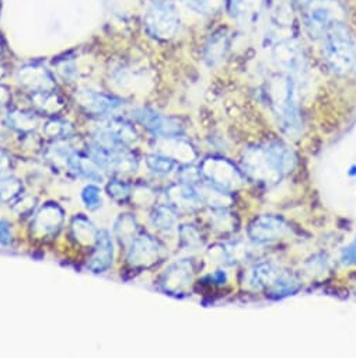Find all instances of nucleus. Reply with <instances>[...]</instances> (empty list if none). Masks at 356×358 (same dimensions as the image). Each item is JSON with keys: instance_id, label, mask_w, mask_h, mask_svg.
Returning a JSON list of instances; mask_svg holds the SVG:
<instances>
[{"instance_id": "21", "label": "nucleus", "mask_w": 356, "mask_h": 358, "mask_svg": "<svg viewBox=\"0 0 356 358\" xmlns=\"http://www.w3.org/2000/svg\"><path fill=\"white\" fill-rule=\"evenodd\" d=\"M197 192L200 194V199L204 204L212 207V210L219 208H228L233 204V196L232 192H228L225 189H221L209 182H201L198 183Z\"/></svg>"}, {"instance_id": "34", "label": "nucleus", "mask_w": 356, "mask_h": 358, "mask_svg": "<svg viewBox=\"0 0 356 358\" xmlns=\"http://www.w3.org/2000/svg\"><path fill=\"white\" fill-rule=\"evenodd\" d=\"M107 193L115 201H125L131 196V186L122 180H111L107 185Z\"/></svg>"}, {"instance_id": "22", "label": "nucleus", "mask_w": 356, "mask_h": 358, "mask_svg": "<svg viewBox=\"0 0 356 358\" xmlns=\"http://www.w3.org/2000/svg\"><path fill=\"white\" fill-rule=\"evenodd\" d=\"M107 131H110L112 134V136L122 145V146H128L131 143H133L138 139V134L133 128V125L131 122H126L121 118H112L105 121L104 124H101Z\"/></svg>"}, {"instance_id": "8", "label": "nucleus", "mask_w": 356, "mask_h": 358, "mask_svg": "<svg viewBox=\"0 0 356 358\" xmlns=\"http://www.w3.org/2000/svg\"><path fill=\"white\" fill-rule=\"evenodd\" d=\"M249 238L254 243H272L290 234V225L278 215H260L249 225Z\"/></svg>"}, {"instance_id": "15", "label": "nucleus", "mask_w": 356, "mask_h": 358, "mask_svg": "<svg viewBox=\"0 0 356 358\" xmlns=\"http://www.w3.org/2000/svg\"><path fill=\"white\" fill-rule=\"evenodd\" d=\"M167 200L178 213H194L202 204L197 187L181 182L167 190Z\"/></svg>"}, {"instance_id": "11", "label": "nucleus", "mask_w": 356, "mask_h": 358, "mask_svg": "<svg viewBox=\"0 0 356 358\" xmlns=\"http://www.w3.org/2000/svg\"><path fill=\"white\" fill-rule=\"evenodd\" d=\"M274 62L286 72H299L304 66V52L300 44L292 38H282L272 45Z\"/></svg>"}, {"instance_id": "13", "label": "nucleus", "mask_w": 356, "mask_h": 358, "mask_svg": "<svg viewBox=\"0 0 356 358\" xmlns=\"http://www.w3.org/2000/svg\"><path fill=\"white\" fill-rule=\"evenodd\" d=\"M76 101L86 113L93 115H105L122 106V101L119 99L93 90L77 92Z\"/></svg>"}, {"instance_id": "37", "label": "nucleus", "mask_w": 356, "mask_h": 358, "mask_svg": "<svg viewBox=\"0 0 356 358\" xmlns=\"http://www.w3.org/2000/svg\"><path fill=\"white\" fill-rule=\"evenodd\" d=\"M8 167H9V159L2 150H0V171H3Z\"/></svg>"}, {"instance_id": "28", "label": "nucleus", "mask_w": 356, "mask_h": 358, "mask_svg": "<svg viewBox=\"0 0 356 358\" xmlns=\"http://www.w3.org/2000/svg\"><path fill=\"white\" fill-rule=\"evenodd\" d=\"M180 2L200 16H212L221 9L223 0H180Z\"/></svg>"}, {"instance_id": "18", "label": "nucleus", "mask_w": 356, "mask_h": 358, "mask_svg": "<svg viewBox=\"0 0 356 358\" xmlns=\"http://www.w3.org/2000/svg\"><path fill=\"white\" fill-rule=\"evenodd\" d=\"M19 82L33 90L37 92H51L55 86V82L51 73L45 68L40 66H24L19 72Z\"/></svg>"}, {"instance_id": "1", "label": "nucleus", "mask_w": 356, "mask_h": 358, "mask_svg": "<svg viewBox=\"0 0 356 358\" xmlns=\"http://www.w3.org/2000/svg\"><path fill=\"white\" fill-rule=\"evenodd\" d=\"M296 164L295 152L282 142H267L250 146L243 152V171L257 183L276 185L293 170Z\"/></svg>"}, {"instance_id": "16", "label": "nucleus", "mask_w": 356, "mask_h": 358, "mask_svg": "<svg viewBox=\"0 0 356 358\" xmlns=\"http://www.w3.org/2000/svg\"><path fill=\"white\" fill-rule=\"evenodd\" d=\"M64 222V211L57 204H45L36 214L31 222V232L36 236H48L55 234Z\"/></svg>"}, {"instance_id": "31", "label": "nucleus", "mask_w": 356, "mask_h": 358, "mask_svg": "<svg viewBox=\"0 0 356 358\" xmlns=\"http://www.w3.org/2000/svg\"><path fill=\"white\" fill-rule=\"evenodd\" d=\"M82 200H83V203H84L87 210H90V211L98 210L101 207V204H103L100 187L96 186V185H87L82 190Z\"/></svg>"}, {"instance_id": "2", "label": "nucleus", "mask_w": 356, "mask_h": 358, "mask_svg": "<svg viewBox=\"0 0 356 358\" xmlns=\"http://www.w3.org/2000/svg\"><path fill=\"white\" fill-rule=\"evenodd\" d=\"M322 52L327 65L336 75H348L356 65V45L342 20L335 22L324 36Z\"/></svg>"}, {"instance_id": "20", "label": "nucleus", "mask_w": 356, "mask_h": 358, "mask_svg": "<svg viewBox=\"0 0 356 358\" xmlns=\"http://www.w3.org/2000/svg\"><path fill=\"white\" fill-rule=\"evenodd\" d=\"M68 167L77 176L84 177L91 182H103L104 178V169L91 156H84L73 152V155L68 160Z\"/></svg>"}, {"instance_id": "30", "label": "nucleus", "mask_w": 356, "mask_h": 358, "mask_svg": "<svg viewBox=\"0 0 356 358\" xmlns=\"http://www.w3.org/2000/svg\"><path fill=\"white\" fill-rule=\"evenodd\" d=\"M180 242L183 248L188 250H195L202 246V236L200 231L193 225H183L180 228Z\"/></svg>"}, {"instance_id": "17", "label": "nucleus", "mask_w": 356, "mask_h": 358, "mask_svg": "<svg viewBox=\"0 0 356 358\" xmlns=\"http://www.w3.org/2000/svg\"><path fill=\"white\" fill-rule=\"evenodd\" d=\"M114 259V243L108 231H98L93 255L87 263V268L96 274L107 271Z\"/></svg>"}, {"instance_id": "27", "label": "nucleus", "mask_w": 356, "mask_h": 358, "mask_svg": "<svg viewBox=\"0 0 356 358\" xmlns=\"http://www.w3.org/2000/svg\"><path fill=\"white\" fill-rule=\"evenodd\" d=\"M115 234L117 236L124 242H131L135 236H136V231H138V225H136V221L132 215L129 214H124L121 215L117 222H115Z\"/></svg>"}, {"instance_id": "32", "label": "nucleus", "mask_w": 356, "mask_h": 358, "mask_svg": "<svg viewBox=\"0 0 356 358\" xmlns=\"http://www.w3.org/2000/svg\"><path fill=\"white\" fill-rule=\"evenodd\" d=\"M44 132L51 138H69V135L73 132V128L65 121L54 120L44 127Z\"/></svg>"}, {"instance_id": "19", "label": "nucleus", "mask_w": 356, "mask_h": 358, "mask_svg": "<svg viewBox=\"0 0 356 358\" xmlns=\"http://www.w3.org/2000/svg\"><path fill=\"white\" fill-rule=\"evenodd\" d=\"M226 10L237 22H253L258 19L267 0H226Z\"/></svg>"}, {"instance_id": "38", "label": "nucleus", "mask_w": 356, "mask_h": 358, "mask_svg": "<svg viewBox=\"0 0 356 358\" xmlns=\"http://www.w3.org/2000/svg\"><path fill=\"white\" fill-rule=\"evenodd\" d=\"M307 2H309V0H295V3H296V5H299L300 8H302L303 5H306Z\"/></svg>"}, {"instance_id": "7", "label": "nucleus", "mask_w": 356, "mask_h": 358, "mask_svg": "<svg viewBox=\"0 0 356 358\" xmlns=\"http://www.w3.org/2000/svg\"><path fill=\"white\" fill-rule=\"evenodd\" d=\"M200 169L207 182L228 192H235L243 185L240 170L228 159L208 157L202 162Z\"/></svg>"}, {"instance_id": "9", "label": "nucleus", "mask_w": 356, "mask_h": 358, "mask_svg": "<svg viewBox=\"0 0 356 358\" xmlns=\"http://www.w3.org/2000/svg\"><path fill=\"white\" fill-rule=\"evenodd\" d=\"M133 117L154 136L172 138L184 134L183 124L177 118L163 115L150 108H138L133 111Z\"/></svg>"}, {"instance_id": "24", "label": "nucleus", "mask_w": 356, "mask_h": 358, "mask_svg": "<svg viewBox=\"0 0 356 358\" xmlns=\"http://www.w3.org/2000/svg\"><path fill=\"white\" fill-rule=\"evenodd\" d=\"M178 221V211L170 204L157 206L150 217L151 225L158 231H171Z\"/></svg>"}, {"instance_id": "5", "label": "nucleus", "mask_w": 356, "mask_h": 358, "mask_svg": "<svg viewBox=\"0 0 356 358\" xmlns=\"http://www.w3.org/2000/svg\"><path fill=\"white\" fill-rule=\"evenodd\" d=\"M339 6L335 0H309L302 6V24L311 41H321L328 29L338 20Z\"/></svg>"}, {"instance_id": "10", "label": "nucleus", "mask_w": 356, "mask_h": 358, "mask_svg": "<svg viewBox=\"0 0 356 358\" xmlns=\"http://www.w3.org/2000/svg\"><path fill=\"white\" fill-rule=\"evenodd\" d=\"M161 257V246L158 242L147 235L142 234L131 241L128 249V262L136 267H150Z\"/></svg>"}, {"instance_id": "6", "label": "nucleus", "mask_w": 356, "mask_h": 358, "mask_svg": "<svg viewBox=\"0 0 356 358\" xmlns=\"http://www.w3.org/2000/svg\"><path fill=\"white\" fill-rule=\"evenodd\" d=\"M143 24L153 38L170 40L180 27V15L170 0H156L146 9Z\"/></svg>"}, {"instance_id": "14", "label": "nucleus", "mask_w": 356, "mask_h": 358, "mask_svg": "<svg viewBox=\"0 0 356 358\" xmlns=\"http://www.w3.org/2000/svg\"><path fill=\"white\" fill-rule=\"evenodd\" d=\"M232 41H233V36L229 29H221L216 33H214L204 47V51H202L204 62L209 68L218 66L228 57L232 48Z\"/></svg>"}, {"instance_id": "29", "label": "nucleus", "mask_w": 356, "mask_h": 358, "mask_svg": "<svg viewBox=\"0 0 356 358\" xmlns=\"http://www.w3.org/2000/svg\"><path fill=\"white\" fill-rule=\"evenodd\" d=\"M23 190V185L15 177H3L0 178V201L9 203L20 196Z\"/></svg>"}, {"instance_id": "25", "label": "nucleus", "mask_w": 356, "mask_h": 358, "mask_svg": "<svg viewBox=\"0 0 356 358\" xmlns=\"http://www.w3.org/2000/svg\"><path fill=\"white\" fill-rule=\"evenodd\" d=\"M146 164L147 167L156 173V174H170L175 170L177 167V160H174L172 157L164 155V153H151L146 156Z\"/></svg>"}, {"instance_id": "23", "label": "nucleus", "mask_w": 356, "mask_h": 358, "mask_svg": "<svg viewBox=\"0 0 356 358\" xmlns=\"http://www.w3.org/2000/svg\"><path fill=\"white\" fill-rule=\"evenodd\" d=\"M71 229H72L73 238L79 243L91 245V243H96V241H97V236H98L97 228L89 218H86L83 215H77L76 218H73Z\"/></svg>"}, {"instance_id": "12", "label": "nucleus", "mask_w": 356, "mask_h": 358, "mask_svg": "<svg viewBox=\"0 0 356 358\" xmlns=\"http://www.w3.org/2000/svg\"><path fill=\"white\" fill-rule=\"evenodd\" d=\"M194 277V266L188 259L171 264L161 277V287L165 292L180 295L187 291Z\"/></svg>"}, {"instance_id": "39", "label": "nucleus", "mask_w": 356, "mask_h": 358, "mask_svg": "<svg viewBox=\"0 0 356 358\" xmlns=\"http://www.w3.org/2000/svg\"><path fill=\"white\" fill-rule=\"evenodd\" d=\"M3 75H5V71H3L2 68H0V79H2V78H3Z\"/></svg>"}, {"instance_id": "4", "label": "nucleus", "mask_w": 356, "mask_h": 358, "mask_svg": "<svg viewBox=\"0 0 356 358\" xmlns=\"http://www.w3.org/2000/svg\"><path fill=\"white\" fill-rule=\"evenodd\" d=\"M247 282L251 288L265 291L275 296H285L300 288L296 275L272 262H260L247 271Z\"/></svg>"}, {"instance_id": "26", "label": "nucleus", "mask_w": 356, "mask_h": 358, "mask_svg": "<svg viewBox=\"0 0 356 358\" xmlns=\"http://www.w3.org/2000/svg\"><path fill=\"white\" fill-rule=\"evenodd\" d=\"M8 124L16 131L30 132L34 131L38 125V117L24 111H13L8 115Z\"/></svg>"}, {"instance_id": "3", "label": "nucleus", "mask_w": 356, "mask_h": 358, "mask_svg": "<svg viewBox=\"0 0 356 358\" xmlns=\"http://www.w3.org/2000/svg\"><path fill=\"white\" fill-rule=\"evenodd\" d=\"M296 92V85L290 76L275 79L269 86L272 108L282 129L292 136L299 135L302 131V117Z\"/></svg>"}, {"instance_id": "36", "label": "nucleus", "mask_w": 356, "mask_h": 358, "mask_svg": "<svg viewBox=\"0 0 356 358\" xmlns=\"http://www.w3.org/2000/svg\"><path fill=\"white\" fill-rule=\"evenodd\" d=\"M12 242V225L8 220H0V243L9 246Z\"/></svg>"}, {"instance_id": "33", "label": "nucleus", "mask_w": 356, "mask_h": 358, "mask_svg": "<svg viewBox=\"0 0 356 358\" xmlns=\"http://www.w3.org/2000/svg\"><path fill=\"white\" fill-rule=\"evenodd\" d=\"M177 176H178V178H180L181 183H187V185H193V186L201 183V178H204L201 169L194 167L188 163L186 166L180 167V170L177 171Z\"/></svg>"}, {"instance_id": "35", "label": "nucleus", "mask_w": 356, "mask_h": 358, "mask_svg": "<svg viewBox=\"0 0 356 358\" xmlns=\"http://www.w3.org/2000/svg\"><path fill=\"white\" fill-rule=\"evenodd\" d=\"M341 263L345 264V266H355L356 264V236L342 250V253H341Z\"/></svg>"}]
</instances>
